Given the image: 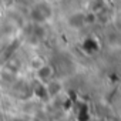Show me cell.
<instances>
[{
  "instance_id": "cell-1",
  "label": "cell",
  "mask_w": 121,
  "mask_h": 121,
  "mask_svg": "<svg viewBox=\"0 0 121 121\" xmlns=\"http://www.w3.org/2000/svg\"><path fill=\"white\" fill-rule=\"evenodd\" d=\"M31 14H33V17H34L37 22L48 19V17H50V14H51L50 3H48V2H46V0H43V2L37 3V4L34 6V9H33V13H31Z\"/></svg>"
},
{
  "instance_id": "cell-2",
  "label": "cell",
  "mask_w": 121,
  "mask_h": 121,
  "mask_svg": "<svg viewBox=\"0 0 121 121\" xmlns=\"http://www.w3.org/2000/svg\"><path fill=\"white\" fill-rule=\"evenodd\" d=\"M46 2H48V3L51 4V3H54V2H57V0H46Z\"/></svg>"
}]
</instances>
